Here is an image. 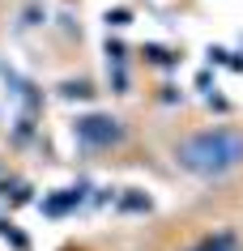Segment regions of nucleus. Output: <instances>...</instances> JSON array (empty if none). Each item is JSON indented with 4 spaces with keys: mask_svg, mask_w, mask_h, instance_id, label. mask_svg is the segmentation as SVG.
Returning <instances> with one entry per match:
<instances>
[{
    "mask_svg": "<svg viewBox=\"0 0 243 251\" xmlns=\"http://www.w3.org/2000/svg\"><path fill=\"white\" fill-rule=\"evenodd\" d=\"M175 162L184 171H192V175H205V179L226 175V171H235V166H243V132H235V128L196 132V136H188V141H179Z\"/></svg>",
    "mask_w": 243,
    "mask_h": 251,
    "instance_id": "1",
    "label": "nucleus"
},
{
    "mask_svg": "<svg viewBox=\"0 0 243 251\" xmlns=\"http://www.w3.org/2000/svg\"><path fill=\"white\" fill-rule=\"evenodd\" d=\"M77 136L85 145H115V141H124V128L111 115H85L77 119Z\"/></svg>",
    "mask_w": 243,
    "mask_h": 251,
    "instance_id": "2",
    "label": "nucleus"
},
{
    "mask_svg": "<svg viewBox=\"0 0 243 251\" xmlns=\"http://www.w3.org/2000/svg\"><path fill=\"white\" fill-rule=\"evenodd\" d=\"M192 251H235V238H230V234H217V238H205V243H196Z\"/></svg>",
    "mask_w": 243,
    "mask_h": 251,
    "instance_id": "3",
    "label": "nucleus"
},
{
    "mask_svg": "<svg viewBox=\"0 0 243 251\" xmlns=\"http://www.w3.org/2000/svg\"><path fill=\"white\" fill-rule=\"evenodd\" d=\"M77 200H81V192H68V196H55V200H47V209H52V213H64L68 204H77Z\"/></svg>",
    "mask_w": 243,
    "mask_h": 251,
    "instance_id": "4",
    "label": "nucleus"
}]
</instances>
